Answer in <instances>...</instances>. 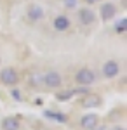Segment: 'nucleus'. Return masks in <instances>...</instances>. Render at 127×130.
Returning <instances> with one entry per match:
<instances>
[{"label": "nucleus", "mask_w": 127, "mask_h": 130, "mask_svg": "<svg viewBox=\"0 0 127 130\" xmlns=\"http://www.w3.org/2000/svg\"><path fill=\"white\" fill-rule=\"evenodd\" d=\"M99 104H101V97L98 94H85V97L82 99L84 108H98Z\"/></svg>", "instance_id": "nucleus-11"}, {"label": "nucleus", "mask_w": 127, "mask_h": 130, "mask_svg": "<svg viewBox=\"0 0 127 130\" xmlns=\"http://www.w3.org/2000/svg\"><path fill=\"white\" fill-rule=\"evenodd\" d=\"M117 14V7L111 4V2H106L101 5V19L103 21H111Z\"/></svg>", "instance_id": "nucleus-7"}, {"label": "nucleus", "mask_w": 127, "mask_h": 130, "mask_svg": "<svg viewBox=\"0 0 127 130\" xmlns=\"http://www.w3.org/2000/svg\"><path fill=\"white\" fill-rule=\"evenodd\" d=\"M0 82L4 83V85H16L18 82H19V73L16 71V68H4V70L0 71Z\"/></svg>", "instance_id": "nucleus-3"}, {"label": "nucleus", "mask_w": 127, "mask_h": 130, "mask_svg": "<svg viewBox=\"0 0 127 130\" xmlns=\"http://www.w3.org/2000/svg\"><path fill=\"white\" fill-rule=\"evenodd\" d=\"M52 24H54V28L58 31H66L70 28V24H71V21H70L68 16H63L61 14V16H56L54 18V23Z\"/></svg>", "instance_id": "nucleus-10"}, {"label": "nucleus", "mask_w": 127, "mask_h": 130, "mask_svg": "<svg viewBox=\"0 0 127 130\" xmlns=\"http://www.w3.org/2000/svg\"><path fill=\"white\" fill-rule=\"evenodd\" d=\"M42 18H44V9H42L40 5H37V4L30 5L28 7V19L31 21V23H37V21H40Z\"/></svg>", "instance_id": "nucleus-9"}, {"label": "nucleus", "mask_w": 127, "mask_h": 130, "mask_svg": "<svg viewBox=\"0 0 127 130\" xmlns=\"http://www.w3.org/2000/svg\"><path fill=\"white\" fill-rule=\"evenodd\" d=\"M85 4H89V5H92V4H96V2H99V0H84Z\"/></svg>", "instance_id": "nucleus-16"}, {"label": "nucleus", "mask_w": 127, "mask_h": 130, "mask_svg": "<svg viewBox=\"0 0 127 130\" xmlns=\"http://www.w3.org/2000/svg\"><path fill=\"white\" fill-rule=\"evenodd\" d=\"M75 82L82 87H89L96 82V73L92 70H89V68H80L75 75Z\"/></svg>", "instance_id": "nucleus-1"}, {"label": "nucleus", "mask_w": 127, "mask_h": 130, "mask_svg": "<svg viewBox=\"0 0 127 130\" xmlns=\"http://www.w3.org/2000/svg\"><path fill=\"white\" fill-rule=\"evenodd\" d=\"M99 125V116L94 113H87L80 118V127L84 130H96Z\"/></svg>", "instance_id": "nucleus-5"}, {"label": "nucleus", "mask_w": 127, "mask_h": 130, "mask_svg": "<svg viewBox=\"0 0 127 130\" xmlns=\"http://www.w3.org/2000/svg\"><path fill=\"white\" fill-rule=\"evenodd\" d=\"M42 82H44V85L49 87V89H59L61 83H63V78H61L59 71L50 70V71H47V73L42 75Z\"/></svg>", "instance_id": "nucleus-2"}, {"label": "nucleus", "mask_w": 127, "mask_h": 130, "mask_svg": "<svg viewBox=\"0 0 127 130\" xmlns=\"http://www.w3.org/2000/svg\"><path fill=\"white\" fill-rule=\"evenodd\" d=\"M110 130H125V128H124V127H120V125H113Z\"/></svg>", "instance_id": "nucleus-15"}, {"label": "nucleus", "mask_w": 127, "mask_h": 130, "mask_svg": "<svg viewBox=\"0 0 127 130\" xmlns=\"http://www.w3.org/2000/svg\"><path fill=\"white\" fill-rule=\"evenodd\" d=\"M0 125H2V130H19L21 127L19 118H16V116H5Z\"/></svg>", "instance_id": "nucleus-8"}, {"label": "nucleus", "mask_w": 127, "mask_h": 130, "mask_svg": "<svg viewBox=\"0 0 127 130\" xmlns=\"http://www.w3.org/2000/svg\"><path fill=\"white\" fill-rule=\"evenodd\" d=\"M65 7L75 9V7H77V0H65Z\"/></svg>", "instance_id": "nucleus-14"}, {"label": "nucleus", "mask_w": 127, "mask_h": 130, "mask_svg": "<svg viewBox=\"0 0 127 130\" xmlns=\"http://www.w3.org/2000/svg\"><path fill=\"white\" fill-rule=\"evenodd\" d=\"M0 62H2V59H0Z\"/></svg>", "instance_id": "nucleus-18"}, {"label": "nucleus", "mask_w": 127, "mask_h": 130, "mask_svg": "<svg viewBox=\"0 0 127 130\" xmlns=\"http://www.w3.org/2000/svg\"><path fill=\"white\" fill-rule=\"evenodd\" d=\"M45 116H47V118H50V120L63 121V123H65V121L68 120V118H66V116H65L63 113H56V111H45Z\"/></svg>", "instance_id": "nucleus-12"}, {"label": "nucleus", "mask_w": 127, "mask_h": 130, "mask_svg": "<svg viewBox=\"0 0 127 130\" xmlns=\"http://www.w3.org/2000/svg\"><path fill=\"white\" fill-rule=\"evenodd\" d=\"M120 73V64H118L115 59H108L105 64H103V76L105 78H115Z\"/></svg>", "instance_id": "nucleus-4"}, {"label": "nucleus", "mask_w": 127, "mask_h": 130, "mask_svg": "<svg viewBox=\"0 0 127 130\" xmlns=\"http://www.w3.org/2000/svg\"><path fill=\"white\" fill-rule=\"evenodd\" d=\"M12 95H14V97H18V99H19V92H18V90H12Z\"/></svg>", "instance_id": "nucleus-17"}, {"label": "nucleus", "mask_w": 127, "mask_h": 130, "mask_svg": "<svg viewBox=\"0 0 127 130\" xmlns=\"http://www.w3.org/2000/svg\"><path fill=\"white\" fill-rule=\"evenodd\" d=\"M94 21H96V14H94L92 9L84 7V9L78 10V23H80L82 26H91Z\"/></svg>", "instance_id": "nucleus-6"}, {"label": "nucleus", "mask_w": 127, "mask_h": 130, "mask_svg": "<svg viewBox=\"0 0 127 130\" xmlns=\"http://www.w3.org/2000/svg\"><path fill=\"white\" fill-rule=\"evenodd\" d=\"M125 26H127V19L122 18L118 23H115V31H117L118 35H124V33H125Z\"/></svg>", "instance_id": "nucleus-13"}]
</instances>
